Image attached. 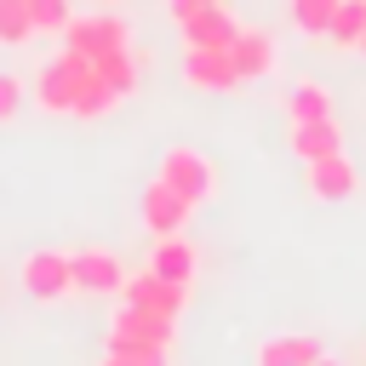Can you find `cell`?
Wrapping results in <instances>:
<instances>
[{
  "mask_svg": "<svg viewBox=\"0 0 366 366\" xmlns=\"http://www.w3.org/2000/svg\"><path fill=\"white\" fill-rule=\"evenodd\" d=\"M189 212H194V200H183L172 183L154 177V183L143 189V229H149L154 240H160V234H183V229H189Z\"/></svg>",
  "mask_w": 366,
  "mask_h": 366,
  "instance_id": "cell-9",
  "label": "cell"
},
{
  "mask_svg": "<svg viewBox=\"0 0 366 366\" xmlns=\"http://www.w3.org/2000/svg\"><path fill=\"white\" fill-rule=\"evenodd\" d=\"M23 114V80L17 74H0V126Z\"/></svg>",
  "mask_w": 366,
  "mask_h": 366,
  "instance_id": "cell-22",
  "label": "cell"
},
{
  "mask_svg": "<svg viewBox=\"0 0 366 366\" xmlns=\"http://www.w3.org/2000/svg\"><path fill=\"white\" fill-rule=\"evenodd\" d=\"M360 189V172L349 154H326V160H309V194L315 200H349Z\"/></svg>",
  "mask_w": 366,
  "mask_h": 366,
  "instance_id": "cell-10",
  "label": "cell"
},
{
  "mask_svg": "<svg viewBox=\"0 0 366 366\" xmlns=\"http://www.w3.org/2000/svg\"><path fill=\"white\" fill-rule=\"evenodd\" d=\"M206 6H217V0H172V17L183 23V17H194V11H206Z\"/></svg>",
  "mask_w": 366,
  "mask_h": 366,
  "instance_id": "cell-23",
  "label": "cell"
},
{
  "mask_svg": "<svg viewBox=\"0 0 366 366\" xmlns=\"http://www.w3.org/2000/svg\"><path fill=\"white\" fill-rule=\"evenodd\" d=\"M23 292L40 297V303L69 297V292H74V263H69V252H57V246L29 252V257H23Z\"/></svg>",
  "mask_w": 366,
  "mask_h": 366,
  "instance_id": "cell-5",
  "label": "cell"
},
{
  "mask_svg": "<svg viewBox=\"0 0 366 366\" xmlns=\"http://www.w3.org/2000/svg\"><path fill=\"white\" fill-rule=\"evenodd\" d=\"M29 17H34V29H40V34H63V29L74 23L69 0H29Z\"/></svg>",
  "mask_w": 366,
  "mask_h": 366,
  "instance_id": "cell-21",
  "label": "cell"
},
{
  "mask_svg": "<svg viewBox=\"0 0 366 366\" xmlns=\"http://www.w3.org/2000/svg\"><path fill=\"white\" fill-rule=\"evenodd\" d=\"M280 109H286L292 126H303V120H332V92H326L320 80H292V86L280 92Z\"/></svg>",
  "mask_w": 366,
  "mask_h": 366,
  "instance_id": "cell-14",
  "label": "cell"
},
{
  "mask_svg": "<svg viewBox=\"0 0 366 366\" xmlns=\"http://www.w3.org/2000/svg\"><path fill=\"white\" fill-rule=\"evenodd\" d=\"M234 34H240V23L229 17L223 0L206 6V11H194V17H183V40L189 46H234Z\"/></svg>",
  "mask_w": 366,
  "mask_h": 366,
  "instance_id": "cell-13",
  "label": "cell"
},
{
  "mask_svg": "<svg viewBox=\"0 0 366 366\" xmlns=\"http://www.w3.org/2000/svg\"><path fill=\"white\" fill-rule=\"evenodd\" d=\"M172 326H177V320H160V315H143V309L120 303L114 320H109V355L143 360L149 349H172Z\"/></svg>",
  "mask_w": 366,
  "mask_h": 366,
  "instance_id": "cell-2",
  "label": "cell"
},
{
  "mask_svg": "<svg viewBox=\"0 0 366 366\" xmlns=\"http://www.w3.org/2000/svg\"><path fill=\"white\" fill-rule=\"evenodd\" d=\"M69 263H74V292L114 297L126 286V263L114 252H103V246H80V252H69Z\"/></svg>",
  "mask_w": 366,
  "mask_h": 366,
  "instance_id": "cell-8",
  "label": "cell"
},
{
  "mask_svg": "<svg viewBox=\"0 0 366 366\" xmlns=\"http://www.w3.org/2000/svg\"><path fill=\"white\" fill-rule=\"evenodd\" d=\"M120 303H132V309H143V315H160V320H177V315L189 309V286L160 280L154 269H143V274H126Z\"/></svg>",
  "mask_w": 366,
  "mask_h": 366,
  "instance_id": "cell-6",
  "label": "cell"
},
{
  "mask_svg": "<svg viewBox=\"0 0 366 366\" xmlns=\"http://www.w3.org/2000/svg\"><path fill=\"white\" fill-rule=\"evenodd\" d=\"M57 40H63L69 51H80V57H109V51H126V46H132V29H126V17H114V11H92V17H74Z\"/></svg>",
  "mask_w": 366,
  "mask_h": 366,
  "instance_id": "cell-3",
  "label": "cell"
},
{
  "mask_svg": "<svg viewBox=\"0 0 366 366\" xmlns=\"http://www.w3.org/2000/svg\"><path fill=\"white\" fill-rule=\"evenodd\" d=\"M143 269H154L160 280L189 286V280H194V269H200V252H194L183 234H160V240L149 246V263H143Z\"/></svg>",
  "mask_w": 366,
  "mask_h": 366,
  "instance_id": "cell-11",
  "label": "cell"
},
{
  "mask_svg": "<svg viewBox=\"0 0 366 366\" xmlns=\"http://www.w3.org/2000/svg\"><path fill=\"white\" fill-rule=\"evenodd\" d=\"M360 34H366V0H343L332 29H326V40L332 46H360Z\"/></svg>",
  "mask_w": 366,
  "mask_h": 366,
  "instance_id": "cell-20",
  "label": "cell"
},
{
  "mask_svg": "<svg viewBox=\"0 0 366 366\" xmlns=\"http://www.w3.org/2000/svg\"><path fill=\"white\" fill-rule=\"evenodd\" d=\"M183 86L189 92H234L240 69H234L229 46H183Z\"/></svg>",
  "mask_w": 366,
  "mask_h": 366,
  "instance_id": "cell-7",
  "label": "cell"
},
{
  "mask_svg": "<svg viewBox=\"0 0 366 366\" xmlns=\"http://www.w3.org/2000/svg\"><path fill=\"white\" fill-rule=\"evenodd\" d=\"M355 51H360V57H366V34H360V46H355Z\"/></svg>",
  "mask_w": 366,
  "mask_h": 366,
  "instance_id": "cell-26",
  "label": "cell"
},
{
  "mask_svg": "<svg viewBox=\"0 0 366 366\" xmlns=\"http://www.w3.org/2000/svg\"><path fill=\"white\" fill-rule=\"evenodd\" d=\"M103 366H132V360H120V355H103Z\"/></svg>",
  "mask_w": 366,
  "mask_h": 366,
  "instance_id": "cell-24",
  "label": "cell"
},
{
  "mask_svg": "<svg viewBox=\"0 0 366 366\" xmlns=\"http://www.w3.org/2000/svg\"><path fill=\"white\" fill-rule=\"evenodd\" d=\"M92 69H97V80L126 103L132 92H137V51L126 46V51H109V57H92Z\"/></svg>",
  "mask_w": 366,
  "mask_h": 366,
  "instance_id": "cell-17",
  "label": "cell"
},
{
  "mask_svg": "<svg viewBox=\"0 0 366 366\" xmlns=\"http://www.w3.org/2000/svg\"><path fill=\"white\" fill-rule=\"evenodd\" d=\"M154 177H160V183H172V189H177L183 200H194V206L217 194V166H212L200 149H166Z\"/></svg>",
  "mask_w": 366,
  "mask_h": 366,
  "instance_id": "cell-4",
  "label": "cell"
},
{
  "mask_svg": "<svg viewBox=\"0 0 366 366\" xmlns=\"http://www.w3.org/2000/svg\"><path fill=\"white\" fill-rule=\"evenodd\" d=\"M315 366H337V360H326V355H320V360H315Z\"/></svg>",
  "mask_w": 366,
  "mask_h": 366,
  "instance_id": "cell-25",
  "label": "cell"
},
{
  "mask_svg": "<svg viewBox=\"0 0 366 366\" xmlns=\"http://www.w3.org/2000/svg\"><path fill=\"white\" fill-rule=\"evenodd\" d=\"M292 154L309 166V160H326V154H343V132L337 120H303L292 126Z\"/></svg>",
  "mask_w": 366,
  "mask_h": 366,
  "instance_id": "cell-15",
  "label": "cell"
},
{
  "mask_svg": "<svg viewBox=\"0 0 366 366\" xmlns=\"http://www.w3.org/2000/svg\"><path fill=\"white\" fill-rule=\"evenodd\" d=\"M229 57H234V69H240V80H263V74H274V40L263 34V29H240L234 34V46H229Z\"/></svg>",
  "mask_w": 366,
  "mask_h": 366,
  "instance_id": "cell-12",
  "label": "cell"
},
{
  "mask_svg": "<svg viewBox=\"0 0 366 366\" xmlns=\"http://www.w3.org/2000/svg\"><path fill=\"white\" fill-rule=\"evenodd\" d=\"M34 103L46 109V114H74V120H103L120 97L97 80V69H92V57H80V51H57L46 69H40V80H34Z\"/></svg>",
  "mask_w": 366,
  "mask_h": 366,
  "instance_id": "cell-1",
  "label": "cell"
},
{
  "mask_svg": "<svg viewBox=\"0 0 366 366\" xmlns=\"http://www.w3.org/2000/svg\"><path fill=\"white\" fill-rule=\"evenodd\" d=\"M40 29L29 17V0H0V46H29Z\"/></svg>",
  "mask_w": 366,
  "mask_h": 366,
  "instance_id": "cell-19",
  "label": "cell"
},
{
  "mask_svg": "<svg viewBox=\"0 0 366 366\" xmlns=\"http://www.w3.org/2000/svg\"><path fill=\"white\" fill-rule=\"evenodd\" d=\"M337 6H343V0H292V6H286V17H292V29H303V34L326 40V29H332Z\"/></svg>",
  "mask_w": 366,
  "mask_h": 366,
  "instance_id": "cell-18",
  "label": "cell"
},
{
  "mask_svg": "<svg viewBox=\"0 0 366 366\" xmlns=\"http://www.w3.org/2000/svg\"><path fill=\"white\" fill-rule=\"evenodd\" d=\"M320 360V343L309 332H280L257 349V366H315Z\"/></svg>",
  "mask_w": 366,
  "mask_h": 366,
  "instance_id": "cell-16",
  "label": "cell"
}]
</instances>
